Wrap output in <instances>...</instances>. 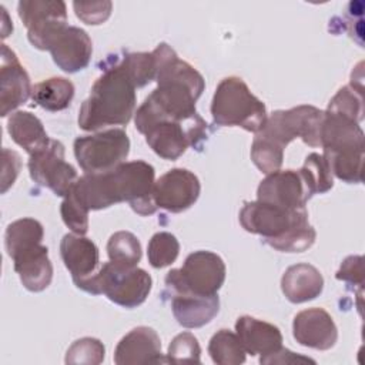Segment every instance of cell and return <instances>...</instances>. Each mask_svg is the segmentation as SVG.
<instances>
[{"label": "cell", "mask_w": 365, "mask_h": 365, "mask_svg": "<svg viewBox=\"0 0 365 365\" xmlns=\"http://www.w3.org/2000/svg\"><path fill=\"white\" fill-rule=\"evenodd\" d=\"M154 177L151 164L134 160L107 173L78 177L68 194L87 211H97L127 201L134 212L145 217L157 211L153 198Z\"/></svg>", "instance_id": "cell-1"}, {"label": "cell", "mask_w": 365, "mask_h": 365, "mask_svg": "<svg viewBox=\"0 0 365 365\" xmlns=\"http://www.w3.org/2000/svg\"><path fill=\"white\" fill-rule=\"evenodd\" d=\"M135 86L118 63L106 66L90 96L78 110V127L96 131L107 125H125L135 110Z\"/></svg>", "instance_id": "cell-2"}, {"label": "cell", "mask_w": 365, "mask_h": 365, "mask_svg": "<svg viewBox=\"0 0 365 365\" xmlns=\"http://www.w3.org/2000/svg\"><path fill=\"white\" fill-rule=\"evenodd\" d=\"M212 121L221 127H241L258 133L268 115L265 104L255 97L245 81L231 76L220 81L211 101Z\"/></svg>", "instance_id": "cell-3"}, {"label": "cell", "mask_w": 365, "mask_h": 365, "mask_svg": "<svg viewBox=\"0 0 365 365\" xmlns=\"http://www.w3.org/2000/svg\"><path fill=\"white\" fill-rule=\"evenodd\" d=\"M74 284L84 292L93 295L104 294L111 302L131 309L147 299L153 279L143 268H121L108 261L101 264L94 275Z\"/></svg>", "instance_id": "cell-4"}, {"label": "cell", "mask_w": 365, "mask_h": 365, "mask_svg": "<svg viewBox=\"0 0 365 365\" xmlns=\"http://www.w3.org/2000/svg\"><path fill=\"white\" fill-rule=\"evenodd\" d=\"M225 264L220 255L212 251L191 252L181 268H175L165 275V291L191 292L195 295H215L225 281Z\"/></svg>", "instance_id": "cell-5"}, {"label": "cell", "mask_w": 365, "mask_h": 365, "mask_svg": "<svg viewBox=\"0 0 365 365\" xmlns=\"http://www.w3.org/2000/svg\"><path fill=\"white\" fill-rule=\"evenodd\" d=\"M322 115V110L307 104L289 110H277L255 134L281 150L295 138H301L309 147H319Z\"/></svg>", "instance_id": "cell-6"}, {"label": "cell", "mask_w": 365, "mask_h": 365, "mask_svg": "<svg viewBox=\"0 0 365 365\" xmlns=\"http://www.w3.org/2000/svg\"><path fill=\"white\" fill-rule=\"evenodd\" d=\"M130 153V138L121 128H110L74 140V155L84 174L107 173L123 164Z\"/></svg>", "instance_id": "cell-7"}, {"label": "cell", "mask_w": 365, "mask_h": 365, "mask_svg": "<svg viewBox=\"0 0 365 365\" xmlns=\"http://www.w3.org/2000/svg\"><path fill=\"white\" fill-rule=\"evenodd\" d=\"M17 13L33 47L48 50L53 38L67 26V7L61 0L19 1Z\"/></svg>", "instance_id": "cell-8"}, {"label": "cell", "mask_w": 365, "mask_h": 365, "mask_svg": "<svg viewBox=\"0 0 365 365\" xmlns=\"http://www.w3.org/2000/svg\"><path fill=\"white\" fill-rule=\"evenodd\" d=\"M308 222L307 208L287 210L262 201H247L240 211V224L251 234H258L264 241L282 237L297 225Z\"/></svg>", "instance_id": "cell-9"}, {"label": "cell", "mask_w": 365, "mask_h": 365, "mask_svg": "<svg viewBox=\"0 0 365 365\" xmlns=\"http://www.w3.org/2000/svg\"><path fill=\"white\" fill-rule=\"evenodd\" d=\"M29 173L34 182L66 197L78 180L76 168L64 160V145L58 140L50 143L29 158Z\"/></svg>", "instance_id": "cell-10"}, {"label": "cell", "mask_w": 365, "mask_h": 365, "mask_svg": "<svg viewBox=\"0 0 365 365\" xmlns=\"http://www.w3.org/2000/svg\"><path fill=\"white\" fill-rule=\"evenodd\" d=\"M208 124H184L175 121H160L148 127L143 134L150 148L164 160L174 161L188 147H200L207 140Z\"/></svg>", "instance_id": "cell-11"}, {"label": "cell", "mask_w": 365, "mask_h": 365, "mask_svg": "<svg viewBox=\"0 0 365 365\" xmlns=\"http://www.w3.org/2000/svg\"><path fill=\"white\" fill-rule=\"evenodd\" d=\"M201 191L198 177L187 168H173L154 182L153 198L157 208L182 212L198 200Z\"/></svg>", "instance_id": "cell-12"}, {"label": "cell", "mask_w": 365, "mask_h": 365, "mask_svg": "<svg viewBox=\"0 0 365 365\" xmlns=\"http://www.w3.org/2000/svg\"><path fill=\"white\" fill-rule=\"evenodd\" d=\"M309 198L298 170H278L267 174L257 188L258 201L287 210H302Z\"/></svg>", "instance_id": "cell-13"}, {"label": "cell", "mask_w": 365, "mask_h": 365, "mask_svg": "<svg viewBox=\"0 0 365 365\" xmlns=\"http://www.w3.org/2000/svg\"><path fill=\"white\" fill-rule=\"evenodd\" d=\"M31 83L26 68L19 61L16 53L1 44L0 58V115L6 117L13 110L24 104L31 96Z\"/></svg>", "instance_id": "cell-14"}, {"label": "cell", "mask_w": 365, "mask_h": 365, "mask_svg": "<svg viewBox=\"0 0 365 365\" xmlns=\"http://www.w3.org/2000/svg\"><path fill=\"white\" fill-rule=\"evenodd\" d=\"M48 51L60 70L77 73L88 66L93 54V43L86 30L76 26H66L50 43Z\"/></svg>", "instance_id": "cell-15"}, {"label": "cell", "mask_w": 365, "mask_h": 365, "mask_svg": "<svg viewBox=\"0 0 365 365\" xmlns=\"http://www.w3.org/2000/svg\"><path fill=\"white\" fill-rule=\"evenodd\" d=\"M292 335L302 346L327 351L335 345L338 328L325 309L308 308L294 317Z\"/></svg>", "instance_id": "cell-16"}, {"label": "cell", "mask_w": 365, "mask_h": 365, "mask_svg": "<svg viewBox=\"0 0 365 365\" xmlns=\"http://www.w3.org/2000/svg\"><path fill=\"white\" fill-rule=\"evenodd\" d=\"M117 365H145L165 362L161 355L158 334L150 327H135L125 334L115 346Z\"/></svg>", "instance_id": "cell-17"}, {"label": "cell", "mask_w": 365, "mask_h": 365, "mask_svg": "<svg viewBox=\"0 0 365 365\" xmlns=\"http://www.w3.org/2000/svg\"><path fill=\"white\" fill-rule=\"evenodd\" d=\"M60 255L71 274L73 282L94 275L101 265L97 245L90 238L78 234H66L63 237Z\"/></svg>", "instance_id": "cell-18"}, {"label": "cell", "mask_w": 365, "mask_h": 365, "mask_svg": "<svg viewBox=\"0 0 365 365\" xmlns=\"http://www.w3.org/2000/svg\"><path fill=\"white\" fill-rule=\"evenodd\" d=\"M164 295L170 298L173 315L184 328H201L220 311L218 294L202 297L191 292H171Z\"/></svg>", "instance_id": "cell-19"}, {"label": "cell", "mask_w": 365, "mask_h": 365, "mask_svg": "<svg viewBox=\"0 0 365 365\" xmlns=\"http://www.w3.org/2000/svg\"><path fill=\"white\" fill-rule=\"evenodd\" d=\"M235 331L245 352L252 356L271 355L282 348L279 328L267 321L242 315L235 322Z\"/></svg>", "instance_id": "cell-20"}, {"label": "cell", "mask_w": 365, "mask_h": 365, "mask_svg": "<svg viewBox=\"0 0 365 365\" xmlns=\"http://www.w3.org/2000/svg\"><path fill=\"white\" fill-rule=\"evenodd\" d=\"M319 147L324 151L365 148L364 131L358 121L325 110L319 131Z\"/></svg>", "instance_id": "cell-21"}, {"label": "cell", "mask_w": 365, "mask_h": 365, "mask_svg": "<svg viewBox=\"0 0 365 365\" xmlns=\"http://www.w3.org/2000/svg\"><path fill=\"white\" fill-rule=\"evenodd\" d=\"M14 271L23 287L31 292L44 291L53 279V265L48 258V248L43 244L33 245L13 258Z\"/></svg>", "instance_id": "cell-22"}, {"label": "cell", "mask_w": 365, "mask_h": 365, "mask_svg": "<svg viewBox=\"0 0 365 365\" xmlns=\"http://www.w3.org/2000/svg\"><path fill=\"white\" fill-rule=\"evenodd\" d=\"M281 289L289 302L302 304L319 297L324 289V277L311 264H295L285 269Z\"/></svg>", "instance_id": "cell-23"}, {"label": "cell", "mask_w": 365, "mask_h": 365, "mask_svg": "<svg viewBox=\"0 0 365 365\" xmlns=\"http://www.w3.org/2000/svg\"><path fill=\"white\" fill-rule=\"evenodd\" d=\"M7 131L11 140L24 148L31 155L44 148L51 138H48L43 123L30 111H16L7 118Z\"/></svg>", "instance_id": "cell-24"}, {"label": "cell", "mask_w": 365, "mask_h": 365, "mask_svg": "<svg viewBox=\"0 0 365 365\" xmlns=\"http://www.w3.org/2000/svg\"><path fill=\"white\" fill-rule=\"evenodd\" d=\"M73 97L74 84L64 77L46 78L31 88L33 103L47 111H61L67 108Z\"/></svg>", "instance_id": "cell-25"}, {"label": "cell", "mask_w": 365, "mask_h": 365, "mask_svg": "<svg viewBox=\"0 0 365 365\" xmlns=\"http://www.w3.org/2000/svg\"><path fill=\"white\" fill-rule=\"evenodd\" d=\"M44 230L40 221L34 218H20L10 222L4 232V247L7 255L13 258L16 254L41 244Z\"/></svg>", "instance_id": "cell-26"}, {"label": "cell", "mask_w": 365, "mask_h": 365, "mask_svg": "<svg viewBox=\"0 0 365 365\" xmlns=\"http://www.w3.org/2000/svg\"><path fill=\"white\" fill-rule=\"evenodd\" d=\"M322 155L332 175L348 184L362 182L364 148L324 151Z\"/></svg>", "instance_id": "cell-27"}, {"label": "cell", "mask_w": 365, "mask_h": 365, "mask_svg": "<svg viewBox=\"0 0 365 365\" xmlns=\"http://www.w3.org/2000/svg\"><path fill=\"white\" fill-rule=\"evenodd\" d=\"M208 354L217 365H240L245 362V349L238 338L230 329L217 331L208 344Z\"/></svg>", "instance_id": "cell-28"}, {"label": "cell", "mask_w": 365, "mask_h": 365, "mask_svg": "<svg viewBox=\"0 0 365 365\" xmlns=\"http://www.w3.org/2000/svg\"><path fill=\"white\" fill-rule=\"evenodd\" d=\"M108 259L121 268H134L141 259V244L130 231L114 232L107 242Z\"/></svg>", "instance_id": "cell-29"}, {"label": "cell", "mask_w": 365, "mask_h": 365, "mask_svg": "<svg viewBox=\"0 0 365 365\" xmlns=\"http://www.w3.org/2000/svg\"><path fill=\"white\" fill-rule=\"evenodd\" d=\"M309 197L324 194L334 187V178L324 155L311 153L305 157L302 167L298 170Z\"/></svg>", "instance_id": "cell-30"}, {"label": "cell", "mask_w": 365, "mask_h": 365, "mask_svg": "<svg viewBox=\"0 0 365 365\" xmlns=\"http://www.w3.org/2000/svg\"><path fill=\"white\" fill-rule=\"evenodd\" d=\"M118 63L135 86V88L144 87L150 81L155 80V58L151 53H125L118 58Z\"/></svg>", "instance_id": "cell-31"}, {"label": "cell", "mask_w": 365, "mask_h": 365, "mask_svg": "<svg viewBox=\"0 0 365 365\" xmlns=\"http://www.w3.org/2000/svg\"><path fill=\"white\" fill-rule=\"evenodd\" d=\"M180 252V242L171 232H155L147 247L148 262L153 268H164L171 265Z\"/></svg>", "instance_id": "cell-32"}, {"label": "cell", "mask_w": 365, "mask_h": 365, "mask_svg": "<svg viewBox=\"0 0 365 365\" xmlns=\"http://www.w3.org/2000/svg\"><path fill=\"white\" fill-rule=\"evenodd\" d=\"M317 232L309 222H304L301 225L294 227L282 237L275 240L264 241L271 248L281 251V252H302L311 248L315 242Z\"/></svg>", "instance_id": "cell-33"}, {"label": "cell", "mask_w": 365, "mask_h": 365, "mask_svg": "<svg viewBox=\"0 0 365 365\" xmlns=\"http://www.w3.org/2000/svg\"><path fill=\"white\" fill-rule=\"evenodd\" d=\"M327 110L346 115V117L361 123V120L364 117L362 90L355 88L352 86L341 87L336 91V94L329 100Z\"/></svg>", "instance_id": "cell-34"}, {"label": "cell", "mask_w": 365, "mask_h": 365, "mask_svg": "<svg viewBox=\"0 0 365 365\" xmlns=\"http://www.w3.org/2000/svg\"><path fill=\"white\" fill-rule=\"evenodd\" d=\"M106 348L97 338L84 336L74 341L66 352V364L98 365L104 361Z\"/></svg>", "instance_id": "cell-35"}, {"label": "cell", "mask_w": 365, "mask_h": 365, "mask_svg": "<svg viewBox=\"0 0 365 365\" xmlns=\"http://www.w3.org/2000/svg\"><path fill=\"white\" fill-rule=\"evenodd\" d=\"M201 348L198 339L191 332H181L168 345L165 362L173 364H200Z\"/></svg>", "instance_id": "cell-36"}, {"label": "cell", "mask_w": 365, "mask_h": 365, "mask_svg": "<svg viewBox=\"0 0 365 365\" xmlns=\"http://www.w3.org/2000/svg\"><path fill=\"white\" fill-rule=\"evenodd\" d=\"M60 214L63 222L78 235H84L88 231V211L70 194L64 197L60 205Z\"/></svg>", "instance_id": "cell-37"}, {"label": "cell", "mask_w": 365, "mask_h": 365, "mask_svg": "<svg viewBox=\"0 0 365 365\" xmlns=\"http://www.w3.org/2000/svg\"><path fill=\"white\" fill-rule=\"evenodd\" d=\"M76 16L86 24H103L111 14V1H74Z\"/></svg>", "instance_id": "cell-38"}, {"label": "cell", "mask_w": 365, "mask_h": 365, "mask_svg": "<svg viewBox=\"0 0 365 365\" xmlns=\"http://www.w3.org/2000/svg\"><path fill=\"white\" fill-rule=\"evenodd\" d=\"M336 279L346 282L348 285H358L364 288V258L361 255H351L344 259L341 268L335 274Z\"/></svg>", "instance_id": "cell-39"}, {"label": "cell", "mask_w": 365, "mask_h": 365, "mask_svg": "<svg viewBox=\"0 0 365 365\" xmlns=\"http://www.w3.org/2000/svg\"><path fill=\"white\" fill-rule=\"evenodd\" d=\"M3 174H1V192L4 194L16 181L20 167H21V160L20 155L9 148H3Z\"/></svg>", "instance_id": "cell-40"}, {"label": "cell", "mask_w": 365, "mask_h": 365, "mask_svg": "<svg viewBox=\"0 0 365 365\" xmlns=\"http://www.w3.org/2000/svg\"><path fill=\"white\" fill-rule=\"evenodd\" d=\"M298 361L315 364L314 359H309V358H307V356L297 355V354H294L292 351L285 349V348H281V349H278L277 352H274V354H271V355L259 356V362H261V364H294V362H298Z\"/></svg>", "instance_id": "cell-41"}]
</instances>
